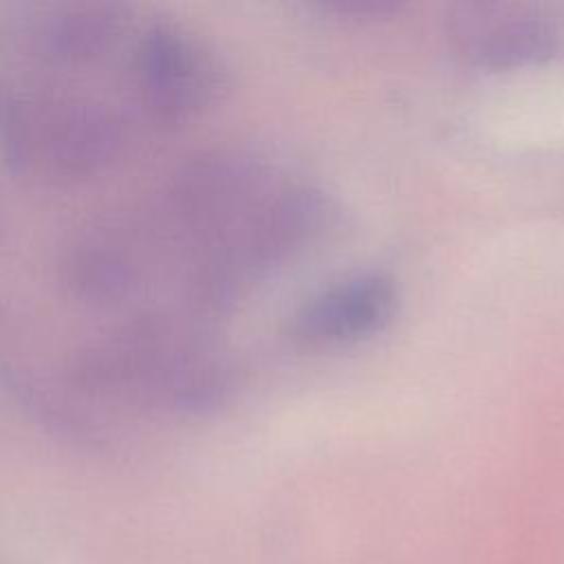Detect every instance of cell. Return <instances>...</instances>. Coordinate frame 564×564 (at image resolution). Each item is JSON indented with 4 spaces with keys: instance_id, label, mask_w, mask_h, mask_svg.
<instances>
[{
    "instance_id": "cell-1",
    "label": "cell",
    "mask_w": 564,
    "mask_h": 564,
    "mask_svg": "<svg viewBox=\"0 0 564 564\" xmlns=\"http://www.w3.org/2000/svg\"><path fill=\"white\" fill-rule=\"evenodd\" d=\"M447 37L465 64L487 70L540 64L557 48L549 15L524 2H458L447 13Z\"/></svg>"
},
{
    "instance_id": "cell-2",
    "label": "cell",
    "mask_w": 564,
    "mask_h": 564,
    "mask_svg": "<svg viewBox=\"0 0 564 564\" xmlns=\"http://www.w3.org/2000/svg\"><path fill=\"white\" fill-rule=\"evenodd\" d=\"M397 289L383 273H359L330 284L293 315L289 335L306 350L339 348L379 333L394 315Z\"/></svg>"
},
{
    "instance_id": "cell-3",
    "label": "cell",
    "mask_w": 564,
    "mask_h": 564,
    "mask_svg": "<svg viewBox=\"0 0 564 564\" xmlns=\"http://www.w3.org/2000/svg\"><path fill=\"white\" fill-rule=\"evenodd\" d=\"M324 13H333L339 18H357V20H375L399 13L401 4L392 0H324L315 4Z\"/></svg>"
}]
</instances>
